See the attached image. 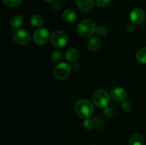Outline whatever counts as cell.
Segmentation results:
<instances>
[{
  "label": "cell",
  "mask_w": 146,
  "mask_h": 145,
  "mask_svg": "<svg viewBox=\"0 0 146 145\" xmlns=\"http://www.w3.org/2000/svg\"><path fill=\"white\" fill-rule=\"evenodd\" d=\"M121 108H122L123 110L125 112H128L131 110V108H132V105H131V102L129 101H123L122 102L121 104Z\"/></svg>",
  "instance_id": "cell-23"
},
{
  "label": "cell",
  "mask_w": 146,
  "mask_h": 145,
  "mask_svg": "<svg viewBox=\"0 0 146 145\" xmlns=\"http://www.w3.org/2000/svg\"><path fill=\"white\" fill-rule=\"evenodd\" d=\"M62 18L66 22L74 23L77 20V14L73 9H66L62 14Z\"/></svg>",
  "instance_id": "cell-11"
},
{
  "label": "cell",
  "mask_w": 146,
  "mask_h": 145,
  "mask_svg": "<svg viewBox=\"0 0 146 145\" xmlns=\"http://www.w3.org/2000/svg\"><path fill=\"white\" fill-rule=\"evenodd\" d=\"M79 58V52L76 48H71L66 53V59L69 63H74Z\"/></svg>",
  "instance_id": "cell-13"
},
{
  "label": "cell",
  "mask_w": 146,
  "mask_h": 145,
  "mask_svg": "<svg viewBox=\"0 0 146 145\" xmlns=\"http://www.w3.org/2000/svg\"><path fill=\"white\" fill-rule=\"evenodd\" d=\"M104 116L106 118H111L113 116V110L112 109V108L106 107H105V109H104Z\"/></svg>",
  "instance_id": "cell-24"
},
{
  "label": "cell",
  "mask_w": 146,
  "mask_h": 145,
  "mask_svg": "<svg viewBox=\"0 0 146 145\" xmlns=\"http://www.w3.org/2000/svg\"><path fill=\"white\" fill-rule=\"evenodd\" d=\"M50 40L55 47L61 48L66 45L68 44V38L65 32L60 30L54 31L50 36Z\"/></svg>",
  "instance_id": "cell-4"
},
{
  "label": "cell",
  "mask_w": 146,
  "mask_h": 145,
  "mask_svg": "<svg viewBox=\"0 0 146 145\" xmlns=\"http://www.w3.org/2000/svg\"><path fill=\"white\" fill-rule=\"evenodd\" d=\"M30 23L33 26L39 27L40 28L44 24V19L40 15L34 14V15L31 16V18H30Z\"/></svg>",
  "instance_id": "cell-16"
},
{
  "label": "cell",
  "mask_w": 146,
  "mask_h": 145,
  "mask_svg": "<svg viewBox=\"0 0 146 145\" xmlns=\"http://www.w3.org/2000/svg\"><path fill=\"white\" fill-rule=\"evenodd\" d=\"M144 139L142 134L138 132H135L131 135L128 140L129 145H143Z\"/></svg>",
  "instance_id": "cell-12"
},
{
  "label": "cell",
  "mask_w": 146,
  "mask_h": 145,
  "mask_svg": "<svg viewBox=\"0 0 146 145\" xmlns=\"http://www.w3.org/2000/svg\"><path fill=\"white\" fill-rule=\"evenodd\" d=\"M126 29L128 32L130 33L133 32L134 30H135V25H134L133 24H132V23H131V24H129L128 26H127Z\"/></svg>",
  "instance_id": "cell-26"
},
{
  "label": "cell",
  "mask_w": 146,
  "mask_h": 145,
  "mask_svg": "<svg viewBox=\"0 0 146 145\" xmlns=\"http://www.w3.org/2000/svg\"><path fill=\"white\" fill-rule=\"evenodd\" d=\"M92 100L96 106L105 108L109 104L110 96L106 90L99 89L93 94Z\"/></svg>",
  "instance_id": "cell-3"
},
{
  "label": "cell",
  "mask_w": 146,
  "mask_h": 145,
  "mask_svg": "<svg viewBox=\"0 0 146 145\" xmlns=\"http://www.w3.org/2000/svg\"><path fill=\"white\" fill-rule=\"evenodd\" d=\"M91 145H95V144H91Z\"/></svg>",
  "instance_id": "cell-28"
},
{
  "label": "cell",
  "mask_w": 146,
  "mask_h": 145,
  "mask_svg": "<svg viewBox=\"0 0 146 145\" xmlns=\"http://www.w3.org/2000/svg\"><path fill=\"white\" fill-rule=\"evenodd\" d=\"M22 1V0H3L4 5L10 8H14V7H18L20 5Z\"/></svg>",
  "instance_id": "cell-19"
},
{
  "label": "cell",
  "mask_w": 146,
  "mask_h": 145,
  "mask_svg": "<svg viewBox=\"0 0 146 145\" xmlns=\"http://www.w3.org/2000/svg\"><path fill=\"white\" fill-rule=\"evenodd\" d=\"M13 38L17 44L27 45L31 41V36L27 31L22 28H17L13 33Z\"/></svg>",
  "instance_id": "cell-6"
},
{
  "label": "cell",
  "mask_w": 146,
  "mask_h": 145,
  "mask_svg": "<svg viewBox=\"0 0 146 145\" xmlns=\"http://www.w3.org/2000/svg\"><path fill=\"white\" fill-rule=\"evenodd\" d=\"M49 38V33L45 28H38L33 34V41L36 45H42L47 43Z\"/></svg>",
  "instance_id": "cell-7"
},
{
  "label": "cell",
  "mask_w": 146,
  "mask_h": 145,
  "mask_svg": "<svg viewBox=\"0 0 146 145\" xmlns=\"http://www.w3.org/2000/svg\"><path fill=\"white\" fill-rule=\"evenodd\" d=\"M24 18L21 14H16L10 20V26L14 28H17L24 24Z\"/></svg>",
  "instance_id": "cell-14"
},
{
  "label": "cell",
  "mask_w": 146,
  "mask_h": 145,
  "mask_svg": "<svg viewBox=\"0 0 146 145\" xmlns=\"http://www.w3.org/2000/svg\"><path fill=\"white\" fill-rule=\"evenodd\" d=\"M53 9H54V10H56V11H59L60 9H61V4H60L59 2H58V1H54V4H53Z\"/></svg>",
  "instance_id": "cell-25"
},
{
  "label": "cell",
  "mask_w": 146,
  "mask_h": 145,
  "mask_svg": "<svg viewBox=\"0 0 146 145\" xmlns=\"http://www.w3.org/2000/svg\"><path fill=\"white\" fill-rule=\"evenodd\" d=\"M63 54L62 52H61L60 50H56L54 52L51 53V60L53 63H57L60 62L62 59Z\"/></svg>",
  "instance_id": "cell-18"
},
{
  "label": "cell",
  "mask_w": 146,
  "mask_h": 145,
  "mask_svg": "<svg viewBox=\"0 0 146 145\" xmlns=\"http://www.w3.org/2000/svg\"><path fill=\"white\" fill-rule=\"evenodd\" d=\"M100 45H101V41L97 37H91L87 43L88 48L91 51H97L100 48Z\"/></svg>",
  "instance_id": "cell-15"
},
{
  "label": "cell",
  "mask_w": 146,
  "mask_h": 145,
  "mask_svg": "<svg viewBox=\"0 0 146 145\" xmlns=\"http://www.w3.org/2000/svg\"><path fill=\"white\" fill-rule=\"evenodd\" d=\"M111 95L114 100L117 102H123L127 98V92L124 88L116 87L111 90Z\"/></svg>",
  "instance_id": "cell-9"
},
{
  "label": "cell",
  "mask_w": 146,
  "mask_h": 145,
  "mask_svg": "<svg viewBox=\"0 0 146 145\" xmlns=\"http://www.w3.org/2000/svg\"><path fill=\"white\" fill-rule=\"evenodd\" d=\"M130 19L134 25H140L143 24L145 19V11L141 8H135L130 14Z\"/></svg>",
  "instance_id": "cell-8"
},
{
  "label": "cell",
  "mask_w": 146,
  "mask_h": 145,
  "mask_svg": "<svg viewBox=\"0 0 146 145\" xmlns=\"http://www.w3.org/2000/svg\"><path fill=\"white\" fill-rule=\"evenodd\" d=\"M76 3L80 10L88 11L94 7L95 0H76Z\"/></svg>",
  "instance_id": "cell-10"
},
{
  "label": "cell",
  "mask_w": 146,
  "mask_h": 145,
  "mask_svg": "<svg viewBox=\"0 0 146 145\" xmlns=\"http://www.w3.org/2000/svg\"><path fill=\"white\" fill-rule=\"evenodd\" d=\"M94 110V104L89 100L82 99L75 105V111L77 115L83 119H87L92 115Z\"/></svg>",
  "instance_id": "cell-1"
},
{
  "label": "cell",
  "mask_w": 146,
  "mask_h": 145,
  "mask_svg": "<svg viewBox=\"0 0 146 145\" xmlns=\"http://www.w3.org/2000/svg\"><path fill=\"white\" fill-rule=\"evenodd\" d=\"M94 122L93 120H91L89 118H87V119H85L84 121V124H83V126H84V128L86 130H91V129L94 127Z\"/></svg>",
  "instance_id": "cell-22"
},
{
  "label": "cell",
  "mask_w": 146,
  "mask_h": 145,
  "mask_svg": "<svg viewBox=\"0 0 146 145\" xmlns=\"http://www.w3.org/2000/svg\"><path fill=\"white\" fill-rule=\"evenodd\" d=\"M108 32V30L106 26H98V27H96V33L97 34V35L99 36H105L107 35Z\"/></svg>",
  "instance_id": "cell-20"
},
{
  "label": "cell",
  "mask_w": 146,
  "mask_h": 145,
  "mask_svg": "<svg viewBox=\"0 0 146 145\" xmlns=\"http://www.w3.org/2000/svg\"><path fill=\"white\" fill-rule=\"evenodd\" d=\"M45 1H46V2H53V1H54L55 0H44Z\"/></svg>",
  "instance_id": "cell-27"
},
{
  "label": "cell",
  "mask_w": 146,
  "mask_h": 145,
  "mask_svg": "<svg viewBox=\"0 0 146 145\" xmlns=\"http://www.w3.org/2000/svg\"><path fill=\"white\" fill-rule=\"evenodd\" d=\"M71 72V66L66 63H60L54 70V73L56 78L60 80H64L68 78Z\"/></svg>",
  "instance_id": "cell-5"
},
{
  "label": "cell",
  "mask_w": 146,
  "mask_h": 145,
  "mask_svg": "<svg viewBox=\"0 0 146 145\" xmlns=\"http://www.w3.org/2000/svg\"><path fill=\"white\" fill-rule=\"evenodd\" d=\"M111 0H96V4L101 9H104L110 4Z\"/></svg>",
  "instance_id": "cell-21"
},
{
  "label": "cell",
  "mask_w": 146,
  "mask_h": 145,
  "mask_svg": "<svg viewBox=\"0 0 146 145\" xmlns=\"http://www.w3.org/2000/svg\"><path fill=\"white\" fill-rule=\"evenodd\" d=\"M96 31L95 22L91 19H84L78 24L77 31L81 36L84 38H89L94 35Z\"/></svg>",
  "instance_id": "cell-2"
},
{
  "label": "cell",
  "mask_w": 146,
  "mask_h": 145,
  "mask_svg": "<svg viewBox=\"0 0 146 145\" xmlns=\"http://www.w3.org/2000/svg\"><path fill=\"white\" fill-rule=\"evenodd\" d=\"M136 57L137 61L139 63L143 64L146 63V47H143V48H140L136 53Z\"/></svg>",
  "instance_id": "cell-17"
}]
</instances>
